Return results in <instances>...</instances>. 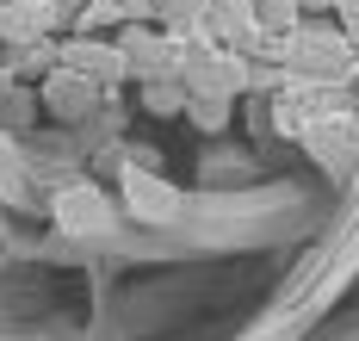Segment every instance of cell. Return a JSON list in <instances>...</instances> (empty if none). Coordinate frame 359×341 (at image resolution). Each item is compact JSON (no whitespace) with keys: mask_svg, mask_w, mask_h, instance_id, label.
I'll return each instance as SVG.
<instances>
[{"mask_svg":"<svg viewBox=\"0 0 359 341\" xmlns=\"http://www.w3.org/2000/svg\"><path fill=\"white\" fill-rule=\"evenodd\" d=\"M279 50H285L291 69L304 81H316V87H341V81L359 75V50L347 44L341 25H297L291 38H279Z\"/></svg>","mask_w":359,"mask_h":341,"instance_id":"6da1fadb","label":"cell"},{"mask_svg":"<svg viewBox=\"0 0 359 341\" xmlns=\"http://www.w3.org/2000/svg\"><path fill=\"white\" fill-rule=\"evenodd\" d=\"M180 81H186L192 100H229V93L248 87V62H242V50H223V44L198 50V56L180 50Z\"/></svg>","mask_w":359,"mask_h":341,"instance_id":"7a4b0ae2","label":"cell"},{"mask_svg":"<svg viewBox=\"0 0 359 341\" xmlns=\"http://www.w3.org/2000/svg\"><path fill=\"white\" fill-rule=\"evenodd\" d=\"M50 211H56V224L69 229V236H111L118 229V211H111V199L100 187H62L50 199Z\"/></svg>","mask_w":359,"mask_h":341,"instance_id":"3957f363","label":"cell"},{"mask_svg":"<svg viewBox=\"0 0 359 341\" xmlns=\"http://www.w3.org/2000/svg\"><path fill=\"white\" fill-rule=\"evenodd\" d=\"M118 50H124V69L143 81H180V44L161 38V32H149V25H124V38H118Z\"/></svg>","mask_w":359,"mask_h":341,"instance_id":"277c9868","label":"cell"},{"mask_svg":"<svg viewBox=\"0 0 359 341\" xmlns=\"http://www.w3.org/2000/svg\"><path fill=\"white\" fill-rule=\"evenodd\" d=\"M124 211H130V218H143V224H174V218H180V192L168 187L155 168L124 161Z\"/></svg>","mask_w":359,"mask_h":341,"instance_id":"5b68a950","label":"cell"},{"mask_svg":"<svg viewBox=\"0 0 359 341\" xmlns=\"http://www.w3.org/2000/svg\"><path fill=\"white\" fill-rule=\"evenodd\" d=\"M62 19H69V0H0V38L25 44V50Z\"/></svg>","mask_w":359,"mask_h":341,"instance_id":"8992f818","label":"cell"},{"mask_svg":"<svg viewBox=\"0 0 359 341\" xmlns=\"http://www.w3.org/2000/svg\"><path fill=\"white\" fill-rule=\"evenodd\" d=\"M62 69L87 75L93 87H100V81L130 75V69H124V50H118V44H106V38H69V44H62Z\"/></svg>","mask_w":359,"mask_h":341,"instance_id":"52a82bcc","label":"cell"},{"mask_svg":"<svg viewBox=\"0 0 359 341\" xmlns=\"http://www.w3.org/2000/svg\"><path fill=\"white\" fill-rule=\"evenodd\" d=\"M93 100H100V87H93L87 75H74V69H56V75L43 81V106H50L56 118H87Z\"/></svg>","mask_w":359,"mask_h":341,"instance_id":"ba28073f","label":"cell"},{"mask_svg":"<svg viewBox=\"0 0 359 341\" xmlns=\"http://www.w3.org/2000/svg\"><path fill=\"white\" fill-rule=\"evenodd\" d=\"M0 205H32V174H25V155L19 143L0 131Z\"/></svg>","mask_w":359,"mask_h":341,"instance_id":"9c48e42d","label":"cell"},{"mask_svg":"<svg viewBox=\"0 0 359 341\" xmlns=\"http://www.w3.org/2000/svg\"><path fill=\"white\" fill-rule=\"evenodd\" d=\"M304 143H310V149L323 155V168H328V174H347V168L359 161V143L347 137V131H334V124H323V131H310Z\"/></svg>","mask_w":359,"mask_h":341,"instance_id":"30bf717a","label":"cell"},{"mask_svg":"<svg viewBox=\"0 0 359 341\" xmlns=\"http://www.w3.org/2000/svg\"><path fill=\"white\" fill-rule=\"evenodd\" d=\"M248 6H254L260 38H291V32L304 25V19H297V13H304V0H248Z\"/></svg>","mask_w":359,"mask_h":341,"instance_id":"8fae6325","label":"cell"},{"mask_svg":"<svg viewBox=\"0 0 359 341\" xmlns=\"http://www.w3.org/2000/svg\"><path fill=\"white\" fill-rule=\"evenodd\" d=\"M130 13H124V0H87L81 13H74V38H93V32H106V25H124Z\"/></svg>","mask_w":359,"mask_h":341,"instance_id":"7c38bea8","label":"cell"},{"mask_svg":"<svg viewBox=\"0 0 359 341\" xmlns=\"http://www.w3.org/2000/svg\"><path fill=\"white\" fill-rule=\"evenodd\" d=\"M143 100H149V112H161V118H174V112H186V81H149L143 87Z\"/></svg>","mask_w":359,"mask_h":341,"instance_id":"4fadbf2b","label":"cell"},{"mask_svg":"<svg viewBox=\"0 0 359 341\" xmlns=\"http://www.w3.org/2000/svg\"><path fill=\"white\" fill-rule=\"evenodd\" d=\"M186 112H192L198 131H223L229 124V100H186Z\"/></svg>","mask_w":359,"mask_h":341,"instance_id":"5bb4252c","label":"cell"},{"mask_svg":"<svg viewBox=\"0 0 359 341\" xmlns=\"http://www.w3.org/2000/svg\"><path fill=\"white\" fill-rule=\"evenodd\" d=\"M155 6H161V0H124V13H130V25H137V19H149Z\"/></svg>","mask_w":359,"mask_h":341,"instance_id":"9a60e30c","label":"cell"}]
</instances>
